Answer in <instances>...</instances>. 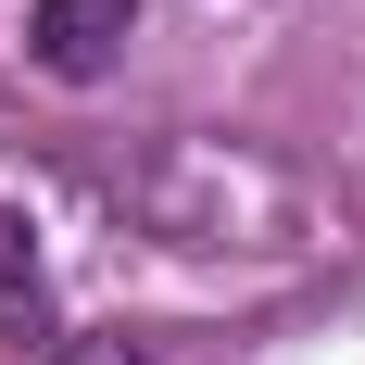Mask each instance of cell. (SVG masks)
I'll list each match as a JSON object with an SVG mask.
<instances>
[{
	"label": "cell",
	"mask_w": 365,
	"mask_h": 365,
	"mask_svg": "<svg viewBox=\"0 0 365 365\" xmlns=\"http://www.w3.org/2000/svg\"><path fill=\"white\" fill-rule=\"evenodd\" d=\"M126 38H139V0H38L26 13V63L63 76V88H101L126 63Z\"/></svg>",
	"instance_id": "obj_1"
},
{
	"label": "cell",
	"mask_w": 365,
	"mask_h": 365,
	"mask_svg": "<svg viewBox=\"0 0 365 365\" xmlns=\"http://www.w3.org/2000/svg\"><path fill=\"white\" fill-rule=\"evenodd\" d=\"M51 365H151V353H139V340H63Z\"/></svg>",
	"instance_id": "obj_3"
},
{
	"label": "cell",
	"mask_w": 365,
	"mask_h": 365,
	"mask_svg": "<svg viewBox=\"0 0 365 365\" xmlns=\"http://www.w3.org/2000/svg\"><path fill=\"white\" fill-rule=\"evenodd\" d=\"M0 328H38V252H26V215L0 202Z\"/></svg>",
	"instance_id": "obj_2"
}]
</instances>
